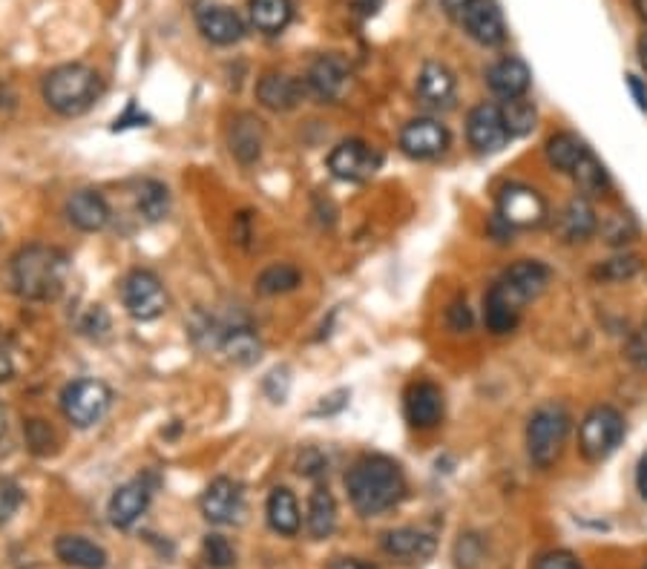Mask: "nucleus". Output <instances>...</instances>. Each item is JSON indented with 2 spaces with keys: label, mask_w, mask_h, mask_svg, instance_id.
<instances>
[{
  "label": "nucleus",
  "mask_w": 647,
  "mask_h": 569,
  "mask_svg": "<svg viewBox=\"0 0 647 569\" xmlns=\"http://www.w3.org/2000/svg\"><path fill=\"white\" fill-rule=\"evenodd\" d=\"M345 489H348L354 509L363 518H374L400 504L406 495V477L395 461H388L383 454H366L348 468Z\"/></svg>",
  "instance_id": "f257e3e1"
},
{
  "label": "nucleus",
  "mask_w": 647,
  "mask_h": 569,
  "mask_svg": "<svg viewBox=\"0 0 647 569\" xmlns=\"http://www.w3.org/2000/svg\"><path fill=\"white\" fill-rule=\"evenodd\" d=\"M70 262L58 247L29 245L12 260V285L29 303H50L66 288Z\"/></svg>",
  "instance_id": "f03ea898"
},
{
  "label": "nucleus",
  "mask_w": 647,
  "mask_h": 569,
  "mask_svg": "<svg viewBox=\"0 0 647 569\" xmlns=\"http://www.w3.org/2000/svg\"><path fill=\"white\" fill-rule=\"evenodd\" d=\"M101 78L84 64H64L43 78V102L61 116H81L98 102Z\"/></svg>",
  "instance_id": "7ed1b4c3"
},
{
  "label": "nucleus",
  "mask_w": 647,
  "mask_h": 569,
  "mask_svg": "<svg viewBox=\"0 0 647 569\" xmlns=\"http://www.w3.org/2000/svg\"><path fill=\"white\" fill-rule=\"evenodd\" d=\"M570 411L561 403H546L530 414L526 423V454L532 466L550 468L561 457L570 438Z\"/></svg>",
  "instance_id": "20e7f679"
},
{
  "label": "nucleus",
  "mask_w": 647,
  "mask_h": 569,
  "mask_svg": "<svg viewBox=\"0 0 647 569\" xmlns=\"http://www.w3.org/2000/svg\"><path fill=\"white\" fill-rule=\"evenodd\" d=\"M622 440H625V418L613 405L589 409L578 425V452L589 463L607 461L622 446Z\"/></svg>",
  "instance_id": "39448f33"
},
{
  "label": "nucleus",
  "mask_w": 647,
  "mask_h": 569,
  "mask_svg": "<svg viewBox=\"0 0 647 569\" xmlns=\"http://www.w3.org/2000/svg\"><path fill=\"white\" fill-rule=\"evenodd\" d=\"M550 217V204L544 196L530 185L512 181L498 193V219H501L510 231H530L541 228Z\"/></svg>",
  "instance_id": "423d86ee"
},
{
  "label": "nucleus",
  "mask_w": 647,
  "mask_h": 569,
  "mask_svg": "<svg viewBox=\"0 0 647 569\" xmlns=\"http://www.w3.org/2000/svg\"><path fill=\"white\" fill-rule=\"evenodd\" d=\"M109 400H113V394H109V389L101 380H75L61 394L66 420L75 429H90V425L98 423L107 414Z\"/></svg>",
  "instance_id": "0eeeda50"
},
{
  "label": "nucleus",
  "mask_w": 647,
  "mask_h": 569,
  "mask_svg": "<svg viewBox=\"0 0 647 569\" xmlns=\"http://www.w3.org/2000/svg\"><path fill=\"white\" fill-rule=\"evenodd\" d=\"M124 308L133 319L150 323L167 310L165 285L153 271H129L122 282Z\"/></svg>",
  "instance_id": "6e6552de"
},
{
  "label": "nucleus",
  "mask_w": 647,
  "mask_h": 569,
  "mask_svg": "<svg viewBox=\"0 0 647 569\" xmlns=\"http://www.w3.org/2000/svg\"><path fill=\"white\" fill-rule=\"evenodd\" d=\"M380 152L372 150L366 141H357V138H348L343 145H337L328 156V170L343 181H368L380 170Z\"/></svg>",
  "instance_id": "1a4fd4ad"
},
{
  "label": "nucleus",
  "mask_w": 647,
  "mask_h": 569,
  "mask_svg": "<svg viewBox=\"0 0 647 569\" xmlns=\"http://www.w3.org/2000/svg\"><path fill=\"white\" fill-rule=\"evenodd\" d=\"M526 299L518 294L515 288H510L507 282L498 280L492 288L483 296V323L495 337L503 334H512L521 323V314H524Z\"/></svg>",
  "instance_id": "9d476101"
},
{
  "label": "nucleus",
  "mask_w": 647,
  "mask_h": 569,
  "mask_svg": "<svg viewBox=\"0 0 647 569\" xmlns=\"http://www.w3.org/2000/svg\"><path fill=\"white\" fill-rule=\"evenodd\" d=\"M467 136L469 145L478 152H498L510 141V130L503 124V113L498 104H478L467 118Z\"/></svg>",
  "instance_id": "9b49d317"
},
{
  "label": "nucleus",
  "mask_w": 647,
  "mask_h": 569,
  "mask_svg": "<svg viewBox=\"0 0 647 569\" xmlns=\"http://www.w3.org/2000/svg\"><path fill=\"white\" fill-rule=\"evenodd\" d=\"M460 23L467 35L481 46H501L507 41V23L495 0H469L460 12Z\"/></svg>",
  "instance_id": "f8f14e48"
},
{
  "label": "nucleus",
  "mask_w": 647,
  "mask_h": 569,
  "mask_svg": "<svg viewBox=\"0 0 647 569\" xmlns=\"http://www.w3.org/2000/svg\"><path fill=\"white\" fill-rule=\"evenodd\" d=\"M446 147H449V130L435 118H415L400 133V150L411 159H438Z\"/></svg>",
  "instance_id": "ddd939ff"
},
{
  "label": "nucleus",
  "mask_w": 647,
  "mask_h": 569,
  "mask_svg": "<svg viewBox=\"0 0 647 569\" xmlns=\"http://www.w3.org/2000/svg\"><path fill=\"white\" fill-rule=\"evenodd\" d=\"M403 411L415 429H435L443 420V391L435 382H415L403 397Z\"/></svg>",
  "instance_id": "4468645a"
},
{
  "label": "nucleus",
  "mask_w": 647,
  "mask_h": 569,
  "mask_svg": "<svg viewBox=\"0 0 647 569\" xmlns=\"http://www.w3.org/2000/svg\"><path fill=\"white\" fill-rule=\"evenodd\" d=\"M201 512L216 526L233 524L242 515V489H239V483H233L230 477H216L205 489V495H201Z\"/></svg>",
  "instance_id": "2eb2a0df"
},
{
  "label": "nucleus",
  "mask_w": 647,
  "mask_h": 569,
  "mask_svg": "<svg viewBox=\"0 0 647 569\" xmlns=\"http://www.w3.org/2000/svg\"><path fill=\"white\" fill-rule=\"evenodd\" d=\"M348 78H352V73H348V66H345L343 59H337V55H320L311 64L305 84H309V89L316 98L340 102L345 89H348Z\"/></svg>",
  "instance_id": "dca6fc26"
},
{
  "label": "nucleus",
  "mask_w": 647,
  "mask_h": 569,
  "mask_svg": "<svg viewBox=\"0 0 647 569\" xmlns=\"http://www.w3.org/2000/svg\"><path fill=\"white\" fill-rule=\"evenodd\" d=\"M487 84L498 98L512 102V98H524V95L530 93L532 73H530V66L518 59V55H507V59L495 61V64L489 66Z\"/></svg>",
  "instance_id": "f3484780"
},
{
  "label": "nucleus",
  "mask_w": 647,
  "mask_h": 569,
  "mask_svg": "<svg viewBox=\"0 0 647 569\" xmlns=\"http://www.w3.org/2000/svg\"><path fill=\"white\" fill-rule=\"evenodd\" d=\"M555 231H559L561 242H567V245H584L587 239L596 236L598 217L589 199H584V196L570 199L564 210H561L559 222H555Z\"/></svg>",
  "instance_id": "a211bd4d"
},
{
  "label": "nucleus",
  "mask_w": 647,
  "mask_h": 569,
  "mask_svg": "<svg viewBox=\"0 0 647 569\" xmlns=\"http://www.w3.org/2000/svg\"><path fill=\"white\" fill-rule=\"evenodd\" d=\"M150 506V483L136 477V481L124 483L109 497V520L118 529H129L144 515V509Z\"/></svg>",
  "instance_id": "6ab92c4d"
},
{
  "label": "nucleus",
  "mask_w": 647,
  "mask_h": 569,
  "mask_svg": "<svg viewBox=\"0 0 647 569\" xmlns=\"http://www.w3.org/2000/svg\"><path fill=\"white\" fill-rule=\"evenodd\" d=\"M196 23H199L201 35L208 38L210 44L228 46L242 41L244 35V23L242 18L228 7H216V3H208V7L196 9Z\"/></svg>",
  "instance_id": "aec40b11"
},
{
  "label": "nucleus",
  "mask_w": 647,
  "mask_h": 569,
  "mask_svg": "<svg viewBox=\"0 0 647 569\" xmlns=\"http://www.w3.org/2000/svg\"><path fill=\"white\" fill-rule=\"evenodd\" d=\"M455 93H458V84H455V75L449 66L438 64V61L424 64L420 75H417V95H420V102L426 107L449 109L455 104Z\"/></svg>",
  "instance_id": "412c9836"
},
{
  "label": "nucleus",
  "mask_w": 647,
  "mask_h": 569,
  "mask_svg": "<svg viewBox=\"0 0 647 569\" xmlns=\"http://www.w3.org/2000/svg\"><path fill=\"white\" fill-rule=\"evenodd\" d=\"M66 219H70L79 231L95 233L107 228L109 222V204L98 190H79L66 199Z\"/></svg>",
  "instance_id": "4be33fe9"
},
{
  "label": "nucleus",
  "mask_w": 647,
  "mask_h": 569,
  "mask_svg": "<svg viewBox=\"0 0 647 569\" xmlns=\"http://www.w3.org/2000/svg\"><path fill=\"white\" fill-rule=\"evenodd\" d=\"M383 549L403 563H424L435 552V538L420 529L403 526V529H392L383 535Z\"/></svg>",
  "instance_id": "5701e85b"
},
{
  "label": "nucleus",
  "mask_w": 647,
  "mask_h": 569,
  "mask_svg": "<svg viewBox=\"0 0 647 569\" xmlns=\"http://www.w3.org/2000/svg\"><path fill=\"white\" fill-rule=\"evenodd\" d=\"M501 280L524 296L526 303H532V299H539L546 291V285L553 280V271L539 260H518L515 265L503 271Z\"/></svg>",
  "instance_id": "b1692460"
},
{
  "label": "nucleus",
  "mask_w": 647,
  "mask_h": 569,
  "mask_svg": "<svg viewBox=\"0 0 647 569\" xmlns=\"http://www.w3.org/2000/svg\"><path fill=\"white\" fill-rule=\"evenodd\" d=\"M302 84L291 75L271 73L257 84V98L262 107L273 109V113H285V109H294L302 98Z\"/></svg>",
  "instance_id": "393cba45"
},
{
  "label": "nucleus",
  "mask_w": 647,
  "mask_h": 569,
  "mask_svg": "<svg viewBox=\"0 0 647 569\" xmlns=\"http://www.w3.org/2000/svg\"><path fill=\"white\" fill-rule=\"evenodd\" d=\"M55 555L75 569L107 567V552H104L98 544H93V540L81 538V535H61V538L55 540Z\"/></svg>",
  "instance_id": "a878e982"
},
{
  "label": "nucleus",
  "mask_w": 647,
  "mask_h": 569,
  "mask_svg": "<svg viewBox=\"0 0 647 569\" xmlns=\"http://www.w3.org/2000/svg\"><path fill=\"white\" fill-rule=\"evenodd\" d=\"M546 161H550V167H555L559 173H573L575 167H578V161L584 159L589 152V147L584 145L582 138L575 136V133L570 130H561L555 133V136L546 138Z\"/></svg>",
  "instance_id": "bb28decb"
},
{
  "label": "nucleus",
  "mask_w": 647,
  "mask_h": 569,
  "mask_svg": "<svg viewBox=\"0 0 647 569\" xmlns=\"http://www.w3.org/2000/svg\"><path fill=\"white\" fill-rule=\"evenodd\" d=\"M268 524H271L273 533L285 535V538H294L300 533L302 515L294 492L285 489V486L271 492V497H268Z\"/></svg>",
  "instance_id": "cd10ccee"
},
{
  "label": "nucleus",
  "mask_w": 647,
  "mask_h": 569,
  "mask_svg": "<svg viewBox=\"0 0 647 569\" xmlns=\"http://www.w3.org/2000/svg\"><path fill=\"white\" fill-rule=\"evenodd\" d=\"M305 526H309L311 538L323 540L337 529V500L328 489H314L309 497V515H305Z\"/></svg>",
  "instance_id": "c85d7f7f"
},
{
  "label": "nucleus",
  "mask_w": 647,
  "mask_h": 569,
  "mask_svg": "<svg viewBox=\"0 0 647 569\" xmlns=\"http://www.w3.org/2000/svg\"><path fill=\"white\" fill-rule=\"evenodd\" d=\"M248 9H251V23L265 35H280L294 18L291 0H251Z\"/></svg>",
  "instance_id": "c756f323"
},
{
  "label": "nucleus",
  "mask_w": 647,
  "mask_h": 569,
  "mask_svg": "<svg viewBox=\"0 0 647 569\" xmlns=\"http://www.w3.org/2000/svg\"><path fill=\"white\" fill-rule=\"evenodd\" d=\"M230 152L237 156L242 165H251L262 152V124L251 116H242L230 127Z\"/></svg>",
  "instance_id": "7c9ffc66"
},
{
  "label": "nucleus",
  "mask_w": 647,
  "mask_h": 569,
  "mask_svg": "<svg viewBox=\"0 0 647 569\" xmlns=\"http://www.w3.org/2000/svg\"><path fill=\"white\" fill-rule=\"evenodd\" d=\"M570 176H573L575 188H578L584 199H598V196H607V190H611V173L604 170V165L593 152H587Z\"/></svg>",
  "instance_id": "2f4dec72"
},
{
  "label": "nucleus",
  "mask_w": 647,
  "mask_h": 569,
  "mask_svg": "<svg viewBox=\"0 0 647 569\" xmlns=\"http://www.w3.org/2000/svg\"><path fill=\"white\" fill-rule=\"evenodd\" d=\"M219 348L228 354L230 362H239V366H251V362L259 360V354H262V343H259L257 334H253L251 328H244V325L228 328Z\"/></svg>",
  "instance_id": "473e14b6"
},
{
  "label": "nucleus",
  "mask_w": 647,
  "mask_h": 569,
  "mask_svg": "<svg viewBox=\"0 0 647 569\" xmlns=\"http://www.w3.org/2000/svg\"><path fill=\"white\" fill-rule=\"evenodd\" d=\"M136 208L144 222H161L170 213V193L161 181H142L136 193Z\"/></svg>",
  "instance_id": "72a5a7b5"
},
{
  "label": "nucleus",
  "mask_w": 647,
  "mask_h": 569,
  "mask_svg": "<svg viewBox=\"0 0 647 569\" xmlns=\"http://www.w3.org/2000/svg\"><path fill=\"white\" fill-rule=\"evenodd\" d=\"M503 113V124H507V130H510L512 138L530 136L535 130V124H539V109L530 98H512V102H503L501 107Z\"/></svg>",
  "instance_id": "f704fd0d"
},
{
  "label": "nucleus",
  "mask_w": 647,
  "mask_h": 569,
  "mask_svg": "<svg viewBox=\"0 0 647 569\" xmlns=\"http://www.w3.org/2000/svg\"><path fill=\"white\" fill-rule=\"evenodd\" d=\"M598 233H602V239L607 245L625 247L630 245L633 239L639 236V224H636V219H633L630 213L616 210V213H607V217L598 219Z\"/></svg>",
  "instance_id": "c9c22d12"
},
{
  "label": "nucleus",
  "mask_w": 647,
  "mask_h": 569,
  "mask_svg": "<svg viewBox=\"0 0 647 569\" xmlns=\"http://www.w3.org/2000/svg\"><path fill=\"white\" fill-rule=\"evenodd\" d=\"M300 282H302L300 271H296L294 265H285V262H282V265L265 267V271L257 276V291L265 296L288 294V291H294Z\"/></svg>",
  "instance_id": "e433bc0d"
},
{
  "label": "nucleus",
  "mask_w": 647,
  "mask_h": 569,
  "mask_svg": "<svg viewBox=\"0 0 647 569\" xmlns=\"http://www.w3.org/2000/svg\"><path fill=\"white\" fill-rule=\"evenodd\" d=\"M641 271V260L633 256V253H618L613 260H604L602 265H596L593 276L598 282H627Z\"/></svg>",
  "instance_id": "4c0bfd02"
},
{
  "label": "nucleus",
  "mask_w": 647,
  "mask_h": 569,
  "mask_svg": "<svg viewBox=\"0 0 647 569\" xmlns=\"http://www.w3.org/2000/svg\"><path fill=\"white\" fill-rule=\"evenodd\" d=\"M205 558H208V563L213 569H228L237 561V552H233V547L228 544V538H222V535H208V538H205Z\"/></svg>",
  "instance_id": "58836bf2"
},
{
  "label": "nucleus",
  "mask_w": 647,
  "mask_h": 569,
  "mask_svg": "<svg viewBox=\"0 0 647 569\" xmlns=\"http://www.w3.org/2000/svg\"><path fill=\"white\" fill-rule=\"evenodd\" d=\"M483 558V544L478 535H460L458 547H455V561L460 569H474Z\"/></svg>",
  "instance_id": "ea45409f"
},
{
  "label": "nucleus",
  "mask_w": 647,
  "mask_h": 569,
  "mask_svg": "<svg viewBox=\"0 0 647 569\" xmlns=\"http://www.w3.org/2000/svg\"><path fill=\"white\" fill-rule=\"evenodd\" d=\"M532 569H584V567L573 552H567V549H553V552L541 555Z\"/></svg>",
  "instance_id": "a19ab883"
},
{
  "label": "nucleus",
  "mask_w": 647,
  "mask_h": 569,
  "mask_svg": "<svg viewBox=\"0 0 647 569\" xmlns=\"http://www.w3.org/2000/svg\"><path fill=\"white\" fill-rule=\"evenodd\" d=\"M27 438H29V446L35 449L38 454L50 452L52 443H55V438H52V429L43 420H29L27 423Z\"/></svg>",
  "instance_id": "79ce46f5"
},
{
  "label": "nucleus",
  "mask_w": 647,
  "mask_h": 569,
  "mask_svg": "<svg viewBox=\"0 0 647 569\" xmlns=\"http://www.w3.org/2000/svg\"><path fill=\"white\" fill-rule=\"evenodd\" d=\"M625 354H627V360L639 368V371H647V323L641 325L639 331L633 334L630 339H627Z\"/></svg>",
  "instance_id": "37998d69"
},
{
  "label": "nucleus",
  "mask_w": 647,
  "mask_h": 569,
  "mask_svg": "<svg viewBox=\"0 0 647 569\" xmlns=\"http://www.w3.org/2000/svg\"><path fill=\"white\" fill-rule=\"evenodd\" d=\"M21 506V489L12 481H0V524H7Z\"/></svg>",
  "instance_id": "c03bdc74"
},
{
  "label": "nucleus",
  "mask_w": 647,
  "mask_h": 569,
  "mask_svg": "<svg viewBox=\"0 0 647 569\" xmlns=\"http://www.w3.org/2000/svg\"><path fill=\"white\" fill-rule=\"evenodd\" d=\"M446 319L452 325V331H469V328H472V310H469L467 299H458V303L449 305Z\"/></svg>",
  "instance_id": "a18cd8bd"
},
{
  "label": "nucleus",
  "mask_w": 647,
  "mask_h": 569,
  "mask_svg": "<svg viewBox=\"0 0 647 569\" xmlns=\"http://www.w3.org/2000/svg\"><path fill=\"white\" fill-rule=\"evenodd\" d=\"M98 328H109V319H107V314H104V308H101V305H95V308L90 310V317H86L84 331L86 334H101Z\"/></svg>",
  "instance_id": "49530a36"
},
{
  "label": "nucleus",
  "mask_w": 647,
  "mask_h": 569,
  "mask_svg": "<svg viewBox=\"0 0 647 569\" xmlns=\"http://www.w3.org/2000/svg\"><path fill=\"white\" fill-rule=\"evenodd\" d=\"M627 87H630L633 98H636V107L647 113V84L639 78V75H627Z\"/></svg>",
  "instance_id": "de8ad7c7"
},
{
  "label": "nucleus",
  "mask_w": 647,
  "mask_h": 569,
  "mask_svg": "<svg viewBox=\"0 0 647 569\" xmlns=\"http://www.w3.org/2000/svg\"><path fill=\"white\" fill-rule=\"evenodd\" d=\"M14 375V362H12V354L7 351V348L0 346V382L12 380Z\"/></svg>",
  "instance_id": "09e8293b"
},
{
  "label": "nucleus",
  "mask_w": 647,
  "mask_h": 569,
  "mask_svg": "<svg viewBox=\"0 0 647 569\" xmlns=\"http://www.w3.org/2000/svg\"><path fill=\"white\" fill-rule=\"evenodd\" d=\"M328 569H374V567L366 561H359V558H337V561L331 563Z\"/></svg>",
  "instance_id": "8fccbe9b"
},
{
  "label": "nucleus",
  "mask_w": 647,
  "mask_h": 569,
  "mask_svg": "<svg viewBox=\"0 0 647 569\" xmlns=\"http://www.w3.org/2000/svg\"><path fill=\"white\" fill-rule=\"evenodd\" d=\"M636 483H639V492H641V497H645V500H647V452L641 454L639 468H636Z\"/></svg>",
  "instance_id": "3c124183"
},
{
  "label": "nucleus",
  "mask_w": 647,
  "mask_h": 569,
  "mask_svg": "<svg viewBox=\"0 0 647 569\" xmlns=\"http://www.w3.org/2000/svg\"><path fill=\"white\" fill-rule=\"evenodd\" d=\"M440 3H443V7L449 9V12H458V15H460V12H463V7H467L469 0H440Z\"/></svg>",
  "instance_id": "603ef678"
},
{
  "label": "nucleus",
  "mask_w": 647,
  "mask_h": 569,
  "mask_svg": "<svg viewBox=\"0 0 647 569\" xmlns=\"http://www.w3.org/2000/svg\"><path fill=\"white\" fill-rule=\"evenodd\" d=\"M639 64H641V70L647 73V35L639 41Z\"/></svg>",
  "instance_id": "864d4df0"
},
{
  "label": "nucleus",
  "mask_w": 647,
  "mask_h": 569,
  "mask_svg": "<svg viewBox=\"0 0 647 569\" xmlns=\"http://www.w3.org/2000/svg\"><path fill=\"white\" fill-rule=\"evenodd\" d=\"M633 9H636V15L647 23V0H633Z\"/></svg>",
  "instance_id": "5fc2aeb1"
},
{
  "label": "nucleus",
  "mask_w": 647,
  "mask_h": 569,
  "mask_svg": "<svg viewBox=\"0 0 647 569\" xmlns=\"http://www.w3.org/2000/svg\"><path fill=\"white\" fill-rule=\"evenodd\" d=\"M7 434V409L0 405V438Z\"/></svg>",
  "instance_id": "6e6d98bb"
},
{
  "label": "nucleus",
  "mask_w": 647,
  "mask_h": 569,
  "mask_svg": "<svg viewBox=\"0 0 647 569\" xmlns=\"http://www.w3.org/2000/svg\"><path fill=\"white\" fill-rule=\"evenodd\" d=\"M645 569H647V567H645Z\"/></svg>",
  "instance_id": "4d7b16f0"
}]
</instances>
